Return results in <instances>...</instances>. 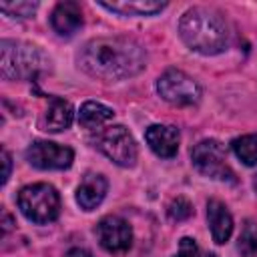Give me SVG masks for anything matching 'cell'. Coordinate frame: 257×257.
Segmentation results:
<instances>
[{
	"label": "cell",
	"mask_w": 257,
	"mask_h": 257,
	"mask_svg": "<svg viewBox=\"0 0 257 257\" xmlns=\"http://www.w3.org/2000/svg\"><path fill=\"white\" fill-rule=\"evenodd\" d=\"M80 68L102 80H124L147 66L145 48L126 36H100L88 40L78 54Z\"/></svg>",
	"instance_id": "cell-1"
},
{
	"label": "cell",
	"mask_w": 257,
	"mask_h": 257,
	"mask_svg": "<svg viewBox=\"0 0 257 257\" xmlns=\"http://www.w3.org/2000/svg\"><path fill=\"white\" fill-rule=\"evenodd\" d=\"M183 42L201 54H219L229 44V30L223 16L213 8H191L179 22Z\"/></svg>",
	"instance_id": "cell-2"
},
{
	"label": "cell",
	"mask_w": 257,
	"mask_h": 257,
	"mask_svg": "<svg viewBox=\"0 0 257 257\" xmlns=\"http://www.w3.org/2000/svg\"><path fill=\"white\" fill-rule=\"evenodd\" d=\"M46 68H50V60L38 46L16 40L0 42V74L4 80H30Z\"/></svg>",
	"instance_id": "cell-3"
},
{
	"label": "cell",
	"mask_w": 257,
	"mask_h": 257,
	"mask_svg": "<svg viewBox=\"0 0 257 257\" xmlns=\"http://www.w3.org/2000/svg\"><path fill=\"white\" fill-rule=\"evenodd\" d=\"M18 209L28 221L44 225L60 215V197L48 183L26 185L18 193Z\"/></svg>",
	"instance_id": "cell-4"
},
{
	"label": "cell",
	"mask_w": 257,
	"mask_h": 257,
	"mask_svg": "<svg viewBox=\"0 0 257 257\" xmlns=\"http://www.w3.org/2000/svg\"><path fill=\"white\" fill-rule=\"evenodd\" d=\"M191 161L201 175H205L209 179H217V181L235 183V173L227 165V153L219 141L205 139V141L197 143L191 151Z\"/></svg>",
	"instance_id": "cell-5"
},
{
	"label": "cell",
	"mask_w": 257,
	"mask_h": 257,
	"mask_svg": "<svg viewBox=\"0 0 257 257\" xmlns=\"http://www.w3.org/2000/svg\"><path fill=\"white\" fill-rule=\"evenodd\" d=\"M157 90L163 100L175 106H193L201 100V86L183 70L169 68L157 80Z\"/></svg>",
	"instance_id": "cell-6"
},
{
	"label": "cell",
	"mask_w": 257,
	"mask_h": 257,
	"mask_svg": "<svg viewBox=\"0 0 257 257\" xmlns=\"http://www.w3.org/2000/svg\"><path fill=\"white\" fill-rule=\"evenodd\" d=\"M96 147L118 167H133L139 157L135 139L122 124L102 128L96 137Z\"/></svg>",
	"instance_id": "cell-7"
},
{
	"label": "cell",
	"mask_w": 257,
	"mask_h": 257,
	"mask_svg": "<svg viewBox=\"0 0 257 257\" xmlns=\"http://www.w3.org/2000/svg\"><path fill=\"white\" fill-rule=\"evenodd\" d=\"M26 161L42 171H62L74 161V151L50 141H34L26 149Z\"/></svg>",
	"instance_id": "cell-8"
},
{
	"label": "cell",
	"mask_w": 257,
	"mask_h": 257,
	"mask_svg": "<svg viewBox=\"0 0 257 257\" xmlns=\"http://www.w3.org/2000/svg\"><path fill=\"white\" fill-rule=\"evenodd\" d=\"M96 239L108 253H126L133 245V229L118 215H106L96 225Z\"/></svg>",
	"instance_id": "cell-9"
},
{
	"label": "cell",
	"mask_w": 257,
	"mask_h": 257,
	"mask_svg": "<svg viewBox=\"0 0 257 257\" xmlns=\"http://www.w3.org/2000/svg\"><path fill=\"white\" fill-rule=\"evenodd\" d=\"M145 141L151 151L161 159H173L179 151L181 135L171 124H151L145 133Z\"/></svg>",
	"instance_id": "cell-10"
},
{
	"label": "cell",
	"mask_w": 257,
	"mask_h": 257,
	"mask_svg": "<svg viewBox=\"0 0 257 257\" xmlns=\"http://www.w3.org/2000/svg\"><path fill=\"white\" fill-rule=\"evenodd\" d=\"M46 98H48V108L40 116V122H38L40 128L46 131V133L66 131L72 124V116H74L72 104L68 100L58 98V96H52V94H48Z\"/></svg>",
	"instance_id": "cell-11"
},
{
	"label": "cell",
	"mask_w": 257,
	"mask_h": 257,
	"mask_svg": "<svg viewBox=\"0 0 257 257\" xmlns=\"http://www.w3.org/2000/svg\"><path fill=\"white\" fill-rule=\"evenodd\" d=\"M50 26L58 36H72L82 26V12L76 2H60L50 14Z\"/></svg>",
	"instance_id": "cell-12"
},
{
	"label": "cell",
	"mask_w": 257,
	"mask_h": 257,
	"mask_svg": "<svg viewBox=\"0 0 257 257\" xmlns=\"http://www.w3.org/2000/svg\"><path fill=\"white\" fill-rule=\"evenodd\" d=\"M106 189H108V183L100 173H86L76 189V203L84 211H92L102 203Z\"/></svg>",
	"instance_id": "cell-13"
},
{
	"label": "cell",
	"mask_w": 257,
	"mask_h": 257,
	"mask_svg": "<svg viewBox=\"0 0 257 257\" xmlns=\"http://www.w3.org/2000/svg\"><path fill=\"white\" fill-rule=\"evenodd\" d=\"M207 221H209L213 241L219 245L227 243L233 233V217H231L227 205L221 203L219 199H211L207 203Z\"/></svg>",
	"instance_id": "cell-14"
},
{
	"label": "cell",
	"mask_w": 257,
	"mask_h": 257,
	"mask_svg": "<svg viewBox=\"0 0 257 257\" xmlns=\"http://www.w3.org/2000/svg\"><path fill=\"white\" fill-rule=\"evenodd\" d=\"M102 8L110 12H118L122 16H153L161 12L167 4L157 0H120V2H98Z\"/></svg>",
	"instance_id": "cell-15"
},
{
	"label": "cell",
	"mask_w": 257,
	"mask_h": 257,
	"mask_svg": "<svg viewBox=\"0 0 257 257\" xmlns=\"http://www.w3.org/2000/svg\"><path fill=\"white\" fill-rule=\"evenodd\" d=\"M114 116V110L102 102H96V100H86L82 106H80V112H78V122L84 126V128H98L100 124H104L106 120H110Z\"/></svg>",
	"instance_id": "cell-16"
},
{
	"label": "cell",
	"mask_w": 257,
	"mask_h": 257,
	"mask_svg": "<svg viewBox=\"0 0 257 257\" xmlns=\"http://www.w3.org/2000/svg\"><path fill=\"white\" fill-rule=\"evenodd\" d=\"M231 149L243 165L247 167L257 165V135H243V137L233 139Z\"/></svg>",
	"instance_id": "cell-17"
},
{
	"label": "cell",
	"mask_w": 257,
	"mask_h": 257,
	"mask_svg": "<svg viewBox=\"0 0 257 257\" xmlns=\"http://www.w3.org/2000/svg\"><path fill=\"white\" fill-rule=\"evenodd\" d=\"M237 249L243 257H253L257 253V221H253V219L245 221L239 241H237Z\"/></svg>",
	"instance_id": "cell-18"
},
{
	"label": "cell",
	"mask_w": 257,
	"mask_h": 257,
	"mask_svg": "<svg viewBox=\"0 0 257 257\" xmlns=\"http://www.w3.org/2000/svg\"><path fill=\"white\" fill-rule=\"evenodd\" d=\"M36 8V2H0V10L12 18H30Z\"/></svg>",
	"instance_id": "cell-19"
},
{
	"label": "cell",
	"mask_w": 257,
	"mask_h": 257,
	"mask_svg": "<svg viewBox=\"0 0 257 257\" xmlns=\"http://www.w3.org/2000/svg\"><path fill=\"white\" fill-rule=\"evenodd\" d=\"M167 215L171 221H185L193 215V205L185 199V197H177L169 203L167 207Z\"/></svg>",
	"instance_id": "cell-20"
},
{
	"label": "cell",
	"mask_w": 257,
	"mask_h": 257,
	"mask_svg": "<svg viewBox=\"0 0 257 257\" xmlns=\"http://www.w3.org/2000/svg\"><path fill=\"white\" fill-rule=\"evenodd\" d=\"M175 257H215V255L209 253V251H203V249L195 243V239L183 237L181 243H179V251H177Z\"/></svg>",
	"instance_id": "cell-21"
},
{
	"label": "cell",
	"mask_w": 257,
	"mask_h": 257,
	"mask_svg": "<svg viewBox=\"0 0 257 257\" xmlns=\"http://www.w3.org/2000/svg\"><path fill=\"white\" fill-rule=\"evenodd\" d=\"M2 165H4V171H2V185H6L8 177H10V169H12V159L8 155L6 149H2Z\"/></svg>",
	"instance_id": "cell-22"
},
{
	"label": "cell",
	"mask_w": 257,
	"mask_h": 257,
	"mask_svg": "<svg viewBox=\"0 0 257 257\" xmlns=\"http://www.w3.org/2000/svg\"><path fill=\"white\" fill-rule=\"evenodd\" d=\"M64 257H92L86 249H80V247H72V249H68L66 251V255Z\"/></svg>",
	"instance_id": "cell-23"
},
{
	"label": "cell",
	"mask_w": 257,
	"mask_h": 257,
	"mask_svg": "<svg viewBox=\"0 0 257 257\" xmlns=\"http://www.w3.org/2000/svg\"><path fill=\"white\" fill-rule=\"evenodd\" d=\"M253 185H255V191H257V177H255V183Z\"/></svg>",
	"instance_id": "cell-24"
}]
</instances>
